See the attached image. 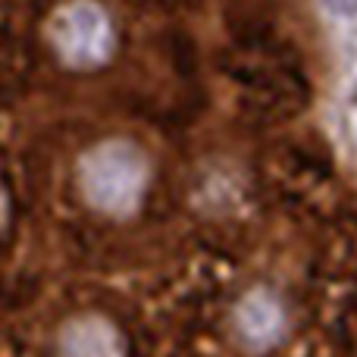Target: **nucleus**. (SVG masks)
Returning a JSON list of instances; mask_svg holds the SVG:
<instances>
[{"label":"nucleus","mask_w":357,"mask_h":357,"mask_svg":"<svg viewBox=\"0 0 357 357\" xmlns=\"http://www.w3.org/2000/svg\"><path fill=\"white\" fill-rule=\"evenodd\" d=\"M144 160L129 144H104L82 167V188L104 213H126L144 191Z\"/></svg>","instance_id":"obj_1"},{"label":"nucleus","mask_w":357,"mask_h":357,"mask_svg":"<svg viewBox=\"0 0 357 357\" xmlns=\"http://www.w3.org/2000/svg\"><path fill=\"white\" fill-rule=\"evenodd\" d=\"M54 44L60 56L73 66H94L110 54V22L91 3H73L56 16L54 22Z\"/></svg>","instance_id":"obj_2"},{"label":"nucleus","mask_w":357,"mask_h":357,"mask_svg":"<svg viewBox=\"0 0 357 357\" xmlns=\"http://www.w3.org/2000/svg\"><path fill=\"white\" fill-rule=\"evenodd\" d=\"M66 357H119L116 339L110 329L100 323H79L66 333V345H63Z\"/></svg>","instance_id":"obj_3"},{"label":"nucleus","mask_w":357,"mask_h":357,"mask_svg":"<svg viewBox=\"0 0 357 357\" xmlns=\"http://www.w3.org/2000/svg\"><path fill=\"white\" fill-rule=\"evenodd\" d=\"M238 323H241V333L251 342H266L279 329V307L266 295H251L241 304Z\"/></svg>","instance_id":"obj_4"},{"label":"nucleus","mask_w":357,"mask_h":357,"mask_svg":"<svg viewBox=\"0 0 357 357\" xmlns=\"http://www.w3.org/2000/svg\"><path fill=\"white\" fill-rule=\"evenodd\" d=\"M323 3L335 19H345V22L357 19V0H323Z\"/></svg>","instance_id":"obj_5"}]
</instances>
